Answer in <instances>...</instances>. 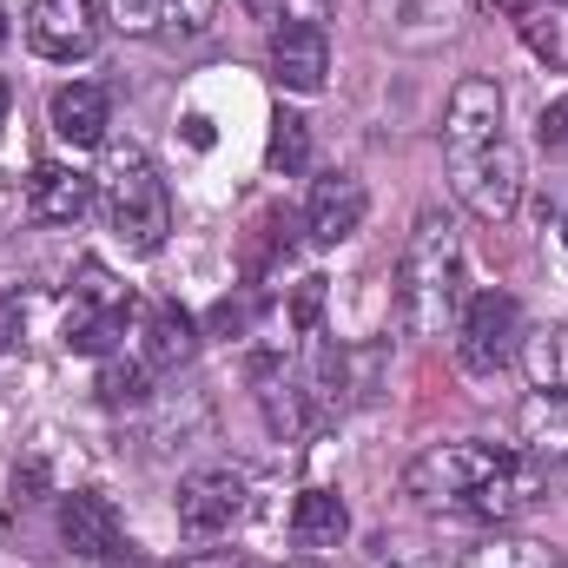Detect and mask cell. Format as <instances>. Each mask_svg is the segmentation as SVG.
Instances as JSON below:
<instances>
[{"label":"cell","mask_w":568,"mask_h":568,"mask_svg":"<svg viewBox=\"0 0 568 568\" xmlns=\"http://www.w3.org/2000/svg\"><path fill=\"white\" fill-rule=\"evenodd\" d=\"M364 212H371L364 179H357V172H331V179H317V185H311L304 239H311V245H344V239L364 225Z\"/></svg>","instance_id":"11"},{"label":"cell","mask_w":568,"mask_h":568,"mask_svg":"<svg viewBox=\"0 0 568 568\" xmlns=\"http://www.w3.org/2000/svg\"><path fill=\"white\" fill-rule=\"evenodd\" d=\"M331 73V40L317 20H278L272 27V80L284 93H317Z\"/></svg>","instance_id":"10"},{"label":"cell","mask_w":568,"mask_h":568,"mask_svg":"<svg viewBox=\"0 0 568 568\" xmlns=\"http://www.w3.org/2000/svg\"><path fill=\"white\" fill-rule=\"evenodd\" d=\"M53 133L67 145H106V126H113V113H106V93L100 87H87V80H73V87H60L53 93Z\"/></svg>","instance_id":"15"},{"label":"cell","mask_w":568,"mask_h":568,"mask_svg":"<svg viewBox=\"0 0 568 568\" xmlns=\"http://www.w3.org/2000/svg\"><path fill=\"white\" fill-rule=\"evenodd\" d=\"M523 443H529L536 463L568 469V390H556V384L529 390V404H523Z\"/></svg>","instance_id":"14"},{"label":"cell","mask_w":568,"mask_h":568,"mask_svg":"<svg viewBox=\"0 0 568 568\" xmlns=\"http://www.w3.org/2000/svg\"><path fill=\"white\" fill-rule=\"evenodd\" d=\"M7 106H13V87H7V73H0V133H7Z\"/></svg>","instance_id":"32"},{"label":"cell","mask_w":568,"mask_h":568,"mask_svg":"<svg viewBox=\"0 0 568 568\" xmlns=\"http://www.w3.org/2000/svg\"><path fill=\"white\" fill-rule=\"evenodd\" d=\"M40 483H47V469H40V463L13 469V509H20V503H33V496H40Z\"/></svg>","instance_id":"29"},{"label":"cell","mask_w":568,"mask_h":568,"mask_svg":"<svg viewBox=\"0 0 568 568\" xmlns=\"http://www.w3.org/2000/svg\"><path fill=\"white\" fill-rule=\"evenodd\" d=\"M252 311H258L252 297H219L212 304V331L219 337H239V331H252Z\"/></svg>","instance_id":"25"},{"label":"cell","mask_w":568,"mask_h":568,"mask_svg":"<svg viewBox=\"0 0 568 568\" xmlns=\"http://www.w3.org/2000/svg\"><path fill=\"white\" fill-rule=\"evenodd\" d=\"M199 351V324L179 304H152L145 311V371H179Z\"/></svg>","instance_id":"16"},{"label":"cell","mask_w":568,"mask_h":568,"mask_svg":"<svg viewBox=\"0 0 568 568\" xmlns=\"http://www.w3.org/2000/svg\"><path fill=\"white\" fill-rule=\"evenodd\" d=\"M87 205H93V179L73 165H40L27 179V219L33 225H73Z\"/></svg>","instance_id":"13"},{"label":"cell","mask_w":568,"mask_h":568,"mask_svg":"<svg viewBox=\"0 0 568 568\" xmlns=\"http://www.w3.org/2000/svg\"><path fill=\"white\" fill-rule=\"evenodd\" d=\"M509 463V449L496 443H436L424 449L410 469H404V496L417 509H449V516H469L476 509V489Z\"/></svg>","instance_id":"3"},{"label":"cell","mask_w":568,"mask_h":568,"mask_svg":"<svg viewBox=\"0 0 568 568\" xmlns=\"http://www.w3.org/2000/svg\"><path fill=\"white\" fill-rule=\"evenodd\" d=\"M496 140H503V87H496V80H483V73L456 80V93H449V120H443L449 172H463L469 159H483Z\"/></svg>","instance_id":"6"},{"label":"cell","mask_w":568,"mask_h":568,"mask_svg":"<svg viewBox=\"0 0 568 568\" xmlns=\"http://www.w3.org/2000/svg\"><path fill=\"white\" fill-rule=\"evenodd\" d=\"M456 179V199L476 212V219H509L516 205H523V159H516V145L509 140H496L483 159H469L463 172H449Z\"/></svg>","instance_id":"9"},{"label":"cell","mask_w":568,"mask_h":568,"mask_svg":"<svg viewBox=\"0 0 568 568\" xmlns=\"http://www.w3.org/2000/svg\"><path fill=\"white\" fill-rule=\"evenodd\" d=\"M212 20H219V0H159V27L172 40H199L212 33Z\"/></svg>","instance_id":"23"},{"label":"cell","mask_w":568,"mask_h":568,"mask_svg":"<svg viewBox=\"0 0 568 568\" xmlns=\"http://www.w3.org/2000/svg\"><path fill=\"white\" fill-rule=\"evenodd\" d=\"M179 529L185 536H199V542H212V536H225L239 516H245V476L239 469H192L185 483H179Z\"/></svg>","instance_id":"7"},{"label":"cell","mask_w":568,"mask_h":568,"mask_svg":"<svg viewBox=\"0 0 568 568\" xmlns=\"http://www.w3.org/2000/svg\"><path fill=\"white\" fill-rule=\"evenodd\" d=\"M27 40H33L40 60L73 67V60H87V53L100 47V7H93V0H33Z\"/></svg>","instance_id":"8"},{"label":"cell","mask_w":568,"mask_h":568,"mask_svg":"<svg viewBox=\"0 0 568 568\" xmlns=\"http://www.w3.org/2000/svg\"><path fill=\"white\" fill-rule=\"evenodd\" d=\"M60 542H67L73 556H87V562L120 556V509H113L100 489H73V496L60 503Z\"/></svg>","instance_id":"12"},{"label":"cell","mask_w":568,"mask_h":568,"mask_svg":"<svg viewBox=\"0 0 568 568\" xmlns=\"http://www.w3.org/2000/svg\"><path fill=\"white\" fill-rule=\"evenodd\" d=\"M126 311L133 297L106 278L100 265H80V284H73V304H67V351L80 357H106L126 331Z\"/></svg>","instance_id":"5"},{"label":"cell","mask_w":568,"mask_h":568,"mask_svg":"<svg viewBox=\"0 0 568 568\" xmlns=\"http://www.w3.org/2000/svg\"><path fill=\"white\" fill-rule=\"evenodd\" d=\"M0 40H7V13H0Z\"/></svg>","instance_id":"33"},{"label":"cell","mask_w":568,"mask_h":568,"mask_svg":"<svg viewBox=\"0 0 568 568\" xmlns=\"http://www.w3.org/2000/svg\"><path fill=\"white\" fill-rule=\"evenodd\" d=\"M252 377H258V404H265V417H272V429H278V436H297V429H304V404H297L304 390H291L284 364H272V357H265V364H258Z\"/></svg>","instance_id":"19"},{"label":"cell","mask_w":568,"mask_h":568,"mask_svg":"<svg viewBox=\"0 0 568 568\" xmlns=\"http://www.w3.org/2000/svg\"><path fill=\"white\" fill-rule=\"evenodd\" d=\"M100 212L113 225V239L126 252H159L165 232H172V199H165V179L159 165L145 159L140 145H106V165H100Z\"/></svg>","instance_id":"2"},{"label":"cell","mask_w":568,"mask_h":568,"mask_svg":"<svg viewBox=\"0 0 568 568\" xmlns=\"http://www.w3.org/2000/svg\"><path fill=\"white\" fill-rule=\"evenodd\" d=\"M556 7H568V0H556Z\"/></svg>","instance_id":"34"},{"label":"cell","mask_w":568,"mask_h":568,"mask_svg":"<svg viewBox=\"0 0 568 568\" xmlns=\"http://www.w3.org/2000/svg\"><path fill=\"white\" fill-rule=\"evenodd\" d=\"M463 568H549V549L542 542H523V536H489V542H476Z\"/></svg>","instance_id":"21"},{"label":"cell","mask_w":568,"mask_h":568,"mask_svg":"<svg viewBox=\"0 0 568 568\" xmlns=\"http://www.w3.org/2000/svg\"><path fill=\"white\" fill-rule=\"evenodd\" d=\"M145 390H152L145 357H140V364H120V357H113V364L100 371V404H106V410H140Z\"/></svg>","instance_id":"22"},{"label":"cell","mask_w":568,"mask_h":568,"mask_svg":"<svg viewBox=\"0 0 568 568\" xmlns=\"http://www.w3.org/2000/svg\"><path fill=\"white\" fill-rule=\"evenodd\" d=\"M463 304V239L449 212H417L410 245L397 258V311L410 337H436Z\"/></svg>","instance_id":"1"},{"label":"cell","mask_w":568,"mask_h":568,"mask_svg":"<svg viewBox=\"0 0 568 568\" xmlns=\"http://www.w3.org/2000/svg\"><path fill=\"white\" fill-rule=\"evenodd\" d=\"M516 337H523V311L509 291H476L456 317V364L469 377H496L509 357H516Z\"/></svg>","instance_id":"4"},{"label":"cell","mask_w":568,"mask_h":568,"mask_svg":"<svg viewBox=\"0 0 568 568\" xmlns=\"http://www.w3.org/2000/svg\"><path fill=\"white\" fill-rule=\"evenodd\" d=\"M536 145L542 152H568V93L556 106H542V120H536Z\"/></svg>","instance_id":"26"},{"label":"cell","mask_w":568,"mask_h":568,"mask_svg":"<svg viewBox=\"0 0 568 568\" xmlns=\"http://www.w3.org/2000/svg\"><path fill=\"white\" fill-rule=\"evenodd\" d=\"M20 344H27V304L7 297L0 304V351H20Z\"/></svg>","instance_id":"28"},{"label":"cell","mask_w":568,"mask_h":568,"mask_svg":"<svg viewBox=\"0 0 568 568\" xmlns=\"http://www.w3.org/2000/svg\"><path fill=\"white\" fill-rule=\"evenodd\" d=\"M291 212H258V225L245 232V245H239V272H245V284H265L272 278V265L278 258H291Z\"/></svg>","instance_id":"18"},{"label":"cell","mask_w":568,"mask_h":568,"mask_svg":"<svg viewBox=\"0 0 568 568\" xmlns=\"http://www.w3.org/2000/svg\"><path fill=\"white\" fill-rule=\"evenodd\" d=\"M239 7H245L252 20H265V27H278L284 20V0H239Z\"/></svg>","instance_id":"31"},{"label":"cell","mask_w":568,"mask_h":568,"mask_svg":"<svg viewBox=\"0 0 568 568\" xmlns=\"http://www.w3.org/2000/svg\"><path fill=\"white\" fill-rule=\"evenodd\" d=\"M120 33H159V0H113Z\"/></svg>","instance_id":"24"},{"label":"cell","mask_w":568,"mask_h":568,"mask_svg":"<svg viewBox=\"0 0 568 568\" xmlns=\"http://www.w3.org/2000/svg\"><path fill=\"white\" fill-rule=\"evenodd\" d=\"M291 536H297V549H337L351 536V509L331 489H304L291 509Z\"/></svg>","instance_id":"17"},{"label":"cell","mask_w":568,"mask_h":568,"mask_svg":"<svg viewBox=\"0 0 568 568\" xmlns=\"http://www.w3.org/2000/svg\"><path fill=\"white\" fill-rule=\"evenodd\" d=\"M179 568H245V556L239 549H199V556H185Z\"/></svg>","instance_id":"30"},{"label":"cell","mask_w":568,"mask_h":568,"mask_svg":"<svg viewBox=\"0 0 568 568\" xmlns=\"http://www.w3.org/2000/svg\"><path fill=\"white\" fill-rule=\"evenodd\" d=\"M317 311H324V278H304L291 297V331H317Z\"/></svg>","instance_id":"27"},{"label":"cell","mask_w":568,"mask_h":568,"mask_svg":"<svg viewBox=\"0 0 568 568\" xmlns=\"http://www.w3.org/2000/svg\"><path fill=\"white\" fill-rule=\"evenodd\" d=\"M272 172H284V179H297L304 165H311V120L304 113H278L272 120Z\"/></svg>","instance_id":"20"}]
</instances>
